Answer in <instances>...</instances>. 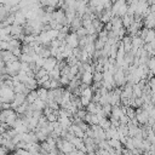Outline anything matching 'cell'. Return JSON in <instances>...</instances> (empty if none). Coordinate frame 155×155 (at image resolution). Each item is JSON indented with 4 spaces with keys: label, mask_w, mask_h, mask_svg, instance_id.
<instances>
[{
    "label": "cell",
    "mask_w": 155,
    "mask_h": 155,
    "mask_svg": "<svg viewBox=\"0 0 155 155\" xmlns=\"http://www.w3.org/2000/svg\"><path fill=\"white\" fill-rule=\"evenodd\" d=\"M127 12H128V4H122L120 7H119V11H117V15L116 16H119V17H124L125 15H127Z\"/></svg>",
    "instance_id": "83f0119b"
},
{
    "label": "cell",
    "mask_w": 155,
    "mask_h": 155,
    "mask_svg": "<svg viewBox=\"0 0 155 155\" xmlns=\"http://www.w3.org/2000/svg\"><path fill=\"white\" fill-rule=\"evenodd\" d=\"M108 142H109V145L113 147V148H115V149H120V148L124 147V144L121 143V140L119 138H109Z\"/></svg>",
    "instance_id": "603a6c76"
},
{
    "label": "cell",
    "mask_w": 155,
    "mask_h": 155,
    "mask_svg": "<svg viewBox=\"0 0 155 155\" xmlns=\"http://www.w3.org/2000/svg\"><path fill=\"white\" fill-rule=\"evenodd\" d=\"M0 48H1V51H2V50H8V41L1 40V41H0Z\"/></svg>",
    "instance_id": "8d00e7d4"
},
{
    "label": "cell",
    "mask_w": 155,
    "mask_h": 155,
    "mask_svg": "<svg viewBox=\"0 0 155 155\" xmlns=\"http://www.w3.org/2000/svg\"><path fill=\"white\" fill-rule=\"evenodd\" d=\"M80 27H82V17H81V16H76V17L71 21V23H70V28H71L73 31H76Z\"/></svg>",
    "instance_id": "2e32d148"
},
{
    "label": "cell",
    "mask_w": 155,
    "mask_h": 155,
    "mask_svg": "<svg viewBox=\"0 0 155 155\" xmlns=\"http://www.w3.org/2000/svg\"><path fill=\"white\" fill-rule=\"evenodd\" d=\"M102 81H103V71H94L93 82H102Z\"/></svg>",
    "instance_id": "4dcf8cb0"
},
{
    "label": "cell",
    "mask_w": 155,
    "mask_h": 155,
    "mask_svg": "<svg viewBox=\"0 0 155 155\" xmlns=\"http://www.w3.org/2000/svg\"><path fill=\"white\" fill-rule=\"evenodd\" d=\"M121 18H122V23H124V27H125L126 29H127V28L131 25V23L134 21V17H133V16H131V15H128V13H127V15H125L124 17H121Z\"/></svg>",
    "instance_id": "d4e9b609"
},
{
    "label": "cell",
    "mask_w": 155,
    "mask_h": 155,
    "mask_svg": "<svg viewBox=\"0 0 155 155\" xmlns=\"http://www.w3.org/2000/svg\"><path fill=\"white\" fill-rule=\"evenodd\" d=\"M46 105H47V102L41 98H38L34 103H31V107L34 110H44L46 108Z\"/></svg>",
    "instance_id": "9a60e30c"
},
{
    "label": "cell",
    "mask_w": 155,
    "mask_h": 155,
    "mask_svg": "<svg viewBox=\"0 0 155 155\" xmlns=\"http://www.w3.org/2000/svg\"><path fill=\"white\" fill-rule=\"evenodd\" d=\"M147 64H148V67L150 69V74H149V78H148V79H150L151 76L155 75V56H151Z\"/></svg>",
    "instance_id": "44dd1931"
},
{
    "label": "cell",
    "mask_w": 155,
    "mask_h": 155,
    "mask_svg": "<svg viewBox=\"0 0 155 155\" xmlns=\"http://www.w3.org/2000/svg\"><path fill=\"white\" fill-rule=\"evenodd\" d=\"M114 80H115V85L117 87H124L127 84V70L119 67L114 74Z\"/></svg>",
    "instance_id": "3957f363"
},
{
    "label": "cell",
    "mask_w": 155,
    "mask_h": 155,
    "mask_svg": "<svg viewBox=\"0 0 155 155\" xmlns=\"http://www.w3.org/2000/svg\"><path fill=\"white\" fill-rule=\"evenodd\" d=\"M48 75L51 79H56V80H59V78L62 76V69L59 68V65L57 64L51 71H48Z\"/></svg>",
    "instance_id": "ac0fdd59"
},
{
    "label": "cell",
    "mask_w": 155,
    "mask_h": 155,
    "mask_svg": "<svg viewBox=\"0 0 155 155\" xmlns=\"http://www.w3.org/2000/svg\"><path fill=\"white\" fill-rule=\"evenodd\" d=\"M27 23V17L23 13L22 10H18L17 12H15V23L13 24H19V25H24Z\"/></svg>",
    "instance_id": "8fae6325"
},
{
    "label": "cell",
    "mask_w": 155,
    "mask_h": 155,
    "mask_svg": "<svg viewBox=\"0 0 155 155\" xmlns=\"http://www.w3.org/2000/svg\"><path fill=\"white\" fill-rule=\"evenodd\" d=\"M21 65H22V62L18 59V61H13V62H8L6 63V73L10 74L11 76H15L19 73L21 70Z\"/></svg>",
    "instance_id": "277c9868"
},
{
    "label": "cell",
    "mask_w": 155,
    "mask_h": 155,
    "mask_svg": "<svg viewBox=\"0 0 155 155\" xmlns=\"http://www.w3.org/2000/svg\"><path fill=\"white\" fill-rule=\"evenodd\" d=\"M143 24H144V27H147V28H149V29L155 28V13L150 11V12L143 18Z\"/></svg>",
    "instance_id": "ba28073f"
},
{
    "label": "cell",
    "mask_w": 155,
    "mask_h": 155,
    "mask_svg": "<svg viewBox=\"0 0 155 155\" xmlns=\"http://www.w3.org/2000/svg\"><path fill=\"white\" fill-rule=\"evenodd\" d=\"M59 82H61L62 86H68L69 82H70V79H69L68 75H62V76L59 78Z\"/></svg>",
    "instance_id": "d6a6232c"
},
{
    "label": "cell",
    "mask_w": 155,
    "mask_h": 155,
    "mask_svg": "<svg viewBox=\"0 0 155 155\" xmlns=\"http://www.w3.org/2000/svg\"><path fill=\"white\" fill-rule=\"evenodd\" d=\"M57 64H58V59L54 56H50V57L45 58V63H44V67L42 68H45L47 71H51Z\"/></svg>",
    "instance_id": "9c48e42d"
},
{
    "label": "cell",
    "mask_w": 155,
    "mask_h": 155,
    "mask_svg": "<svg viewBox=\"0 0 155 155\" xmlns=\"http://www.w3.org/2000/svg\"><path fill=\"white\" fill-rule=\"evenodd\" d=\"M101 116L98 114H91V125H98Z\"/></svg>",
    "instance_id": "e575fe53"
},
{
    "label": "cell",
    "mask_w": 155,
    "mask_h": 155,
    "mask_svg": "<svg viewBox=\"0 0 155 155\" xmlns=\"http://www.w3.org/2000/svg\"><path fill=\"white\" fill-rule=\"evenodd\" d=\"M154 39H155V29L153 28V29H149V31L144 39V42H151Z\"/></svg>",
    "instance_id": "f1b7e54d"
},
{
    "label": "cell",
    "mask_w": 155,
    "mask_h": 155,
    "mask_svg": "<svg viewBox=\"0 0 155 155\" xmlns=\"http://www.w3.org/2000/svg\"><path fill=\"white\" fill-rule=\"evenodd\" d=\"M102 128H104L105 131L107 130H109L110 127H111V120H110V117L109 116H104V117H101V120H99V124H98Z\"/></svg>",
    "instance_id": "d6986e66"
},
{
    "label": "cell",
    "mask_w": 155,
    "mask_h": 155,
    "mask_svg": "<svg viewBox=\"0 0 155 155\" xmlns=\"http://www.w3.org/2000/svg\"><path fill=\"white\" fill-rule=\"evenodd\" d=\"M102 109V105L99 104V103H96V102H92L91 101V103L86 107V110L88 111V113H91V114H98V111Z\"/></svg>",
    "instance_id": "5bb4252c"
},
{
    "label": "cell",
    "mask_w": 155,
    "mask_h": 155,
    "mask_svg": "<svg viewBox=\"0 0 155 155\" xmlns=\"http://www.w3.org/2000/svg\"><path fill=\"white\" fill-rule=\"evenodd\" d=\"M104 29H105L107 31H110V30H113V23H111V21L104 24Z\"/></svg>",
    "instance_id": "74e56055"
},
{
    "label": "cell",
    "mask_w": 155,
    "mask_h": 155,
    "mask_svg": "<svg viewBox=\"0 0 155 155\" xmlns=\"http://www.w3.org/2000/svg\"><path fill=\"white\" fill-rule=\"evenodd\" d=\"M65 41H67V44H68L70 47L74 48V47H78V46H79L80 38H79V35L76 34V31H70V33L67 35Z\"/></svg>",
    "instance_id": "52a82bcc"
},
{
    "label": "cell",
    "mask_w": 155,
    "mask_h": 155,
    "mask_svg": "<svg viewBox=\"0 0 155 155\" xmlns=\"http://www.w3.org/2000/svg\"><path fill=\"white\" fill-rule=\"evenodd\" d=\"M52 19L57 21L58 23H62L63 25H65L67 23V15H65V10L64 8H58L52 13Z\"/></svg>",
    "instance_id": "8992f818"
},
{
    "label": "cell",
    "mask_w": 155,
    "mask_h": 155,
    "mask_svg": "<svg viewBox=\"0 0 155 155\" xmlns=\"http://www.w3.org/2000/svg\"><path fill=\"white\" fill-rule=\"evenodd\" d=\"M105 133H107V139H109V138H119V131H117L116 126L111 125V127L109 130H107Z\"/></svg>",
    "instance_id": "ffe728a7"
},
{
    "label": "cell",
    "mask_w": 155,
    "mask_h": 155,
    "mask_svg": "<svg viewBox=\"0 0 155 155\" xmlns=\"http://www.w3.org/2000/svg\"><path fill=\"white\" fill-rule=\"evenodd\" d=\"M143 94V87L139 84H134L133 85V97H142Z\"/></svg>",
    "instance_id": "4316f807"
},
{
    "label": "cell",
    "mask_w": 155,
    "mask_h": 155,
    "mask_svg": "<svg viewBox=\"0 0 155 155\" xmlns=\"http://www.w3.org/2000/svg\"><path fill=\"white\" fill-rule=\"evenodd\" d=\"M80 79H81V82H84L86 85H91V84H93V73L92 71H82Z\"/></svg>",
    "instance_id": "4fadbf2b"
},
{
    "label": "cell",
    "mask_w": 155,
    "mask_h": 155,
    "mask_svg": "<svg viewBox=\"0 0 155 155\" xmlns=\"http://www.w3.org/2000/svg\"><path fill=\"white\" fill-rule=\"evenodd\" d=\"M105 44H107V41L103 40V39H101V38H97V40L94 41V45H96V48L97 50H103V47L105 46Z\"/></svg>",
    "instance_id": "f546056e"
},
{
    "label": "cell",
    "mask_w": 155,
    "mask_h": 155,
    "mask_svg": "<svg viewBox=\"0 0 155 155\" xmlns=\"http://www.w3.org/2000/svg\"><path fill=\"white\" fill-rule=\"evenodd\" d=\"M25 101H27V94H25V93H16L15 99L11 102V108L16 109L18 105L23 104Z\"/></svg>",
    "instance_id": "30bf717a"
},
{
    "label": "cell",
    "mask_w": 155,
    "mask_h": 155,
    "mask_svg": "<svg viewBox=\"0 0 155 155\" xmlns=\"http://www.w3.org/2000/svg\"><path fill=\"white\" fill-rule=\"evenodd\" d=\"M16 92L13 90V87L11 86H6V85H1L0 88V102H12L15 99Z\"/></svg>",
    "instance_id": "7a4b0ae2"
},
{
    "label": "cell",
    "mask_w": 155,
    "mask_h": 155,
    "mask_svg": "<svg viewBox=\"0 0 155 155\" xmlns=\"http://www.w3.org/2000/svg\"><path fill=\"white\" fill-rule=\"evenodd\" d=\"M13 154H16V155H19V154H22V155H29L30 153L25 148H16L15 151H13Z\"/></svg>",
    "instance_id": "836d02e7"
},
{
    "label": "cell",
    "mask_w": 155,
    "mask_h": 155,
    "mask_svg": "<svg viewBox=\"0 0 155 155\" xmlns=\"http://www.w3.org/2000/svg\"><path fill=\"white\" fill-rule=\"evenodd\" d=\"M111 23H113V30H114L116 34H117V31H119L121 28H124L122 18L119 17V16H114V17L111 18Z\"/></svg>",
    "instance_id": "7c38bea8"
},
{
    "label": "cell",
    "mask_w": 155,
    "mask_h": 155,
    "mask_svg": "<svg viewBox=\"0 0 155 155\" xmlns=\"http://www.w3.org/2000/svg\"><path fill=\"white\" fill-rule=\"evenodd\" d=\"M124 115V111H122V108H121V104L120 105H113V109H111V114L110 116L115 117V119H120L121 116Z\"/></svg>",
    "instance_id": "e0dca14e"
},
{
    "label": "cell",
    "mask_w": 155,
    "mask_h": 155,
    "mask_svg": "<svg viewBox=\"0 0 155 155\" xmlns=\"http://www.w3.org/2000/svg\"><path fill=\"white\" fill-rule=\"evenodd\" d=\"M18 114L16 111V109L10 108V109H2L0 113V121L1 122H6L10 126H13V124L16 122V120L18 119Z\"/></svg>",
    "instance_id": "6da1fadb"
},
{
    "label": "cell",
    "mask_w": 155,
    "mask_h": 155,
    "mask_svg": "<svg viewBox=\"0 0 155 155\" xmlns=\"http://www.w3.org/2000/svg\"><path fill=\"white\" fill-rule=\"evenodd\" d=\"M21 41H22V40H19V39L12 38V39L8 41V50L12 51V50L16 48V47H21V46H22V42H21Z\"/></svg>",
    "instance_id": "7402d4cb"
},
{
    "label": "cell",
    "mask_w": 155,
    "mask_h": 155,
    "mask_svg": "<svg viewBox=\"0 0 155 155\" xmlns=\"http://www.w3.org/2000/svg\"><path fill=\"white\" fill-rule=\"evenodd\" d=\"M80 99H81V103H82V105H84V108H86L90 103H91V98H88V97H86V96H80Z\"/></svg>",
    "instance_id": "d590c367"
},
{
    "label": "cell",
    "mask_w": 155,
    "mask_h": 155,
    "mask_svg": "<svg viewBox=\"0 0 155 155\" xmlns=\"http://www.w3.org/2000/svg\"><path fill=\"white\" fill-rule=\"evenodd\" d=\"M136 117H137L139 125H145L150 116L145 109H143L142 107H138V108H136Z\"/></svg>",
    "instance_id": "5b68a950"
},
{
    "label": "cell",
    "mask_w": 155,
    "mask_h": 155,
    "mask_svg": "<svg viewBox=\"0 0 155 155\" xmlns=\"http://www.w3.org/2000/svg\"><path fill=\"white\" fill-rule=\"evenodd\" d=\"M76 34L79 35V38H84V36H87V35H88V31H87V29L82 25V27H80V28L76 30Z\"/></svg>",
    "instance_id": "1f68e13d"
},
{
    "label": "cell",
    "mask_w": 155,
    "mask_h": 155,
    "mask_svg": "<svg viewBox=\"0 0 155 155\" xmlns=\"http://www.w3.org/2000/svg\"><path fill=\"white\" fill-rule=\"evenodd\" d=\"M39 98V94H38V90H31L28 94H27V101L31 104V103H34L36 99Z\"/></svg>",
    "instance_id": "cb8c5ba5"
},
{
    "label": "cell",
    "mask_w": 155,
    "mask_h": 155,
    "mask_svg": "<svg viewBox=\"0 0 155 155\" xmlns=\"http://www.w3.org/2000/svg\"><path fill=\"white\" fill-rule=\"evenodd\" d=\"M36 90H38L39 98H41V99H44V101H47L48 90H47V88H45V87H42V86H40V87H39V88H36Z\"/></svg>",
    "instance_id": "484cf974"
}]
</instances>
